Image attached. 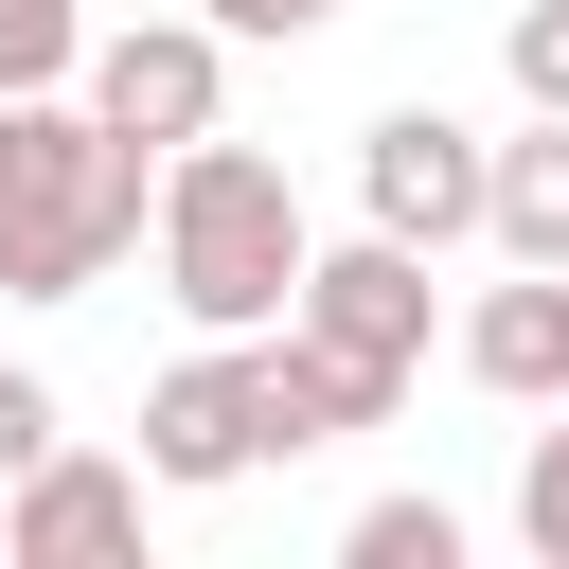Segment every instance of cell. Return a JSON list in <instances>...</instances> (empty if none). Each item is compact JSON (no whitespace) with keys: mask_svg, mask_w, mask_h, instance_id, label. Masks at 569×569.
Masks as SVG:
<instances>
[{"mask_svg":"<svg viewBox=\"0 0 569 569\" xmlns=\"http://www.w3.org/2000/svg\"><path fill=\"white\" fill-rule=\"evenodd\" d=\"M498 71H516V107H569V0H516L498 18Z\"/></svg>","mask_w":569,"mask_h":569,"instance_id":"cell-14","label":"cell"},{"mask_svg":"<svg viewBox=\"0 0 569 569\" xmlns=\"http://www.w3.org/2000/svg\"><path fill=\"white\" fill-rule=\"evenodd\" d=\"M231 480H267L249 338H196V356H160V391H142V498H231Z\"/></svg>","mask_w":569,"mask_h":569,"instance_id":"cell-6","label":"cell"},{"mask_svg":"<svg viewBox=\"0 0 569 569\" xmlns=\"http://www.w3.org/2000/svg\"><path fill=\"white\" fill-rule=\"evenodd\" d=\"M409 391H373V373H338L302 320H267L249 338V427H267V462H320V445H356V427H391Z\"/></svg>","mask_w":569,"mask_h":569,"instance_id":"cell-8","label":"cell"},{"mask_svg":"<svg viewBox=\"0 0 569 569\" xmlns=\"http://www.w3.org/2000/svg\"><path fill=\"white\" fill-rule=\"evenodd\" d=\"M89 53V0H0V89H71Z\"/></svg>","mask_w":569,"mask_h":569,"instance_id":"cell-12","label":"cell"},{"mask_svg":"<svg viewBox=\"0 0 569 569\" xmlns=\"http://www.w3.org/2000/svg\"><path fill=\"white\" fill-rule=\"evenodd\" d=\"M302 178L267 160V142H231V124H196V142H160V178H142V249H160V302L196 320V338H267L284 320V284H302Z\"/></svg>","mask_w":569,"mask_h":569,"instance_id":"cell-1","label":"cell"},{"mask_svg":"<svg viewBox=\"0 0 569 569\" xmlns=\"http://www.w3.org/2000/svg\"><path fill=\"white\" fill-rule=\"evenodd\" d=\"M53 427H71V409H53V373H36V356H0V480H18Z\"/></svg>","mask_w":569,"mask_h":569,"instance_id":"cell-16","label":"cell"},{"mask_svg":"<svg viewBox=\"0 0 569 569\" xmlns=\"http://www.w3.org/2000/svg\"><path fill=\"white\" fill-rule=\"evenodd\" d=\"M89 551H142V462H107V445L53 427L0 480V569H89Z\"/></svg>","mask_w":569,"mask_h":569,"instance_id":"cell-7","label":"cell"},{"mask_svg":"<svg viewBox=\"0 0 569 569\" xmlns=\"http://www.w3.org/2000/svg\"><path fill=\"white\" fill-rule=\"evenodd\" d=\"M231 53H302V36H338V0H196Z\"/></svg>","mask_w":569,"mask_h":569,"instance_id":"cell-15","label":"cell"},{"mask_svg":"<svg viewBox=\"0 0 569 569\" xmlns=\"http://www.w3.org/2000/svg\"><path fill=\"white\" fill-rule=\"evenodd\" d=\"M338 569H462V516H445V498H356Z\"/></svg>","mask_w":569,"mask_h":569,"instance_id":"cell-11","label":"cell"},{"mask_svg":"<svg viewBox=\"0 0 569 569\" xmlns=\"http://www.w3.org/2000/svg\"><path fill=\"white\" fill-rule=\"evenodd\" d=\"M356 231H391V249H480V124L462 107H373L356 124Z\"/></svg>","mask_w":569,"mask_h":569,"instance_id":"cell-5","label":"cell"},{"mask_svg":"<svg viewBox=\"0 0 569 569\" xmlns=\"http://www.w3.org/2000/svg\"><path fill=\"white\" fill-rule=\"evenodd\" d=\"M445 356H462L498 409H569V267H516V284H480V302L445 320Z\"/></svg>","mask_w":569,"mask_h":569,"instance_id":"cell-9","label":"cell"},{"mask_svg":"<svg viewBox=\"0 0 569 569\" xmlns=\"http://www.w3.org/2000/svg\"><path fill=\"white\" fill-rule=\"evenodd\" d=\"M71 107L107 124V142H196V124H231V36L213 18H124V36H89L71 53Z\"/></svg>","mask_w":569,"mask_h":569,"instance_id":"cell-4","label":"cell"},{"mask_svg":"<svg viewBox=\"0 0 569 569\" xmlns=\"http://www.w3.org/2000/svg\"><path fill=\"white\" fill-rule=\"evenodd\" d=\"M480 249L498 267H569V107H533L516 142H480Z\"/></svg>","mask_w":569,"mask_h":569,"instance_id":"cell-10","label":"cell"},{"mask_svg":"<svg viewBox=\"0 0 569 569\" xmlns=\"http://www.w3.org/2000/svg\"><path fill=\"white\" fill-rule=\"evenodd\" d=\"M516 551H533V569H569V409L516 445Z\"/></svg>","mask_w":569,"mask_h":569,"instance_id":"cell-13","label":"cell"},{"mask_svg":"<svg viewBox=\"0 0 569 569\" xmlns=\"http://www.w3.org/2000/svg\"><path fill=\"white\" fill-rule=\"evenodd\" d=\"M284 320H302L338 373H373V391H409V373H427V338H445V302H427V249H391V231H302V284H284Z\"/></svg>","mask_w":569,"mask_h":569,"instance_id":"cell-3","label":"cell"},{"mask_svg":"<svg viewBox=\"0 0 569 569\" xmlns=\"http://www.w3.org/2000/svg\"><path fill=\"white\" fill-rule=\"evenodd\" d=\"M142 142H107L71 89H0V302H89L142 249Z\"/></svg>","mask_w":569,"mask_h":569,"instance_id":"cell-2","label":"cell"}]
</instances>
